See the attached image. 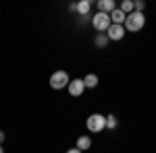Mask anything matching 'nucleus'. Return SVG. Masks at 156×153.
<instances>
[{
    "label": "nucleus",
    "instance_id": "10",
    "mask_svg": "<svg viewBox=\"0 0 156 153\" xmlns=\"http://www.w3.org/2000/svg\"><path fill=\"white\" fill-rule=\"evenodd\" d=\"M92 147V139L90 137H79L77 139V149L79 151H85V149H90Z\"/></svg>",
    "mask_w": 156,
    "mask_h": 153
},
{
    "label": "nucleus",
    "instance_id": "5",
    "mask_svg": "<svg viewBox=\"0 0 156 153\" xmlns=\"http://www.w3.org/2000/svg\"><path fill=\"white\" fill-rule=\"evenodd\" d=\"M125 25L123 23H110V27L106 29V35L108 39H112V42H121V39H125Z\"/></svg>",
    "mask_w": 156,
    "mask_h": 153
},
{
    "label": "nucleus",
    "instance_id": "7",
    "mask_svg": "<svg viewBox=\"0 0 156 153\" xmlns=\"http://www.w3.org/2000/svg\"><path fill=\"white\" fill-rule=\"evenodd\" d=\"M110 19H112V23H125L127 12H123L121 8H115V11H110Z\"/></svg>",
    "mask_w": 156,
    "mask_h": 153
},
{
    "label": "nucleus",
    "instance_id": "17",
    "mask_svg": "<svg viewBox=\"0 0 156 153\" xmlns=\"http://www.w3.org/2000/svg\"><path fill=\"white\" fill-rule=\"evenodd\" d=\"M2 151H4V149H2V145H0V153H2Z\"/></svg>",
    "mask_w": 156,
    "mask_h": 153
},
{
    "label": "nucleus",
    "instance_id": "12",
    "mask_svg": "<svg viewBox=\"0 0 156 153\" xmlns=\"http://www.w3.org/2000/svg\"><path fill=\"white\" fill-rule=\"evenodd\" d=\"M77 11L81 12V15H87V12H90V2H87V0H83L81 4H77Z\"/></svg>",
    "mask_w": 156,
    "mask_h": 153
},
{
    "label": "nucleus",
    "instance_id": "14",
    "mask_svg": "<svg viewBox=\"0 0 156 153\" xmlns=\"http://www.w3.org/2000/svg\"><path fill=\"white\" fill-rule=\"evenodd\" d=\"M106 37H108V35H98V37H96V46H98V48L106 46V42H108Z\"/></svg>",
    "mask_w": 156,
    "mask_h": 153
},
{
    "label": "nucleus",
    "instance_id": "11",
    "mask_svg": "<svg viewBox=\"0 0 156 153\" xmlns=\"http://www.w3.org/2000/svg\"><path fill=\"white\" fill-rule=\"evenodd\" d=\"M119 8H121L123 12H127V15H129V12H133V11H135L133 0H121V6H119Z\"/></svg>",
    "mask_w": 156,
    "mask_h": 153
},
{
    "label": "nucleus",
    "instance_id": "8",
    "mask_svg": "<svg viewBox=\"0 0 156 153\" xmlns=\"http://www.w3.org/2000/svg\"><path fill=\"white\" fill-rule=\"evenodd\" d=\"M115 0H98V11H104V12H110L115 11Z\"/></svg>",
    "mask_w": 156,
    "mask_h": 153
},
{
    "label": "nucleus",
    "instance_id": "16",
    "mask_svg": "<svg viewBox=\"0 0 156 153\" xmlns=\"http://www.w3.org/2000/svg\"><path fill=\"white\" fill-rule=\"evenodd\" d=\"M4 141V132H2V130H0V143Z\"/></svg>",
    "mask_w": 156,
    "mask_h": 153
},
{
    "label": "nucleus",
    "instance_id": "2",
    "mask_svg": "<svg viewBox=\"0 0 156 153\" xmlns=\"http://www.w3.org/2000/svg\"><path fill=\"white\" fill-rule=\"evenodd\" d=\"M112 23V19H110V12H104V11H98L94 17H92V25L96 27L98 31H106L108 27Z\"/></svg>",
    "mask_w": 156,
    "mask_h": 153
},
{
    "label": "nucleus",
    "instance_id": "3",
    "mask_svg": "<svg viewBox=\"0 0 156 153\" xmlns=\"http://www.w3.org/2000/svg\"><path fill=\"white\" fill-rule=\"evenodd\" d=\"M69 75L65 71H56V72H52V77H50V87L52 89H65V87H69Z\"/></svg>",
    "mask_w": 156,
    "mask_h": 153
},
{
    "label": "nucleus",
    "instance_id": "1",
    "mask_svg": "<svg viewBox=\"0 0 156 153\" xmlns=\"http://www.w3.org/2000/svg\"><path fill=\"white\" fill-rule=\"evenodd\" d=\"M123 25H125V29H127V31H140V29H142V27L146 25L144 12H142V11H133V12H129Z\"/></svg>",
    "mask_w": 156,
    "mask_h": 153
},
{
    "label": "nucleus",
    "instance_id": "9",
    "mask_svg": "<svg viewBox=\"0 0 156 153\" xmlns=\"http://www.w3.org/2000/svg\"><path fill=\"white\" fill-rule=\"evenodd\" d=\"M83 83H85L87 89H94V87L98 85V77L94 75V72H90V75H85V77H83Z\"/></svg>",
    "mask_w": 156,
    "mask_h": 153
},
{
    "label": "nucleus",
    "instance_id": "18",
    "mask_svg": "<svg viewBox=\"0 0 156 153\" xmlns=\"http://www.w3.org/2000/svg\"><path fill=\"white\" fill-rule=\"evenodd\" d=\"M87 2H92V0H87Z\"/></svg>",
    "mask_w": 156,
    "mask_h": 153
},
{
    "label": "nucleus",
    "instance_id": "13",
    "mask_svg": "<svg viewBox=\"0 0 156 153\" xmlns=\"http://www.w3.org/2000/svg\"><path fill=\"white\" fill-rule=\"evenodd\" d=\"M115 126H117V118L112 116V114L106 116V128H115Z\"/></svg>",
    "mask_w": 156,
    "mask_h": 153
},
{
    "label": "nucleus",
    "instance_id": "6",
    "mask_svg": "<svg viewBox=\"0 0 156 153\" xmlns=\"http://www.w3.org/2000/svg\"><path fill=\"white\" fill-rule=\"evenodd\" d=\"M85 89H87V87H85L83 79H73V81H69V93H71L73 97H79Z\"/></svg>",
    "mask_w": 156,
    "mask_h": 153
},
{
    "label": "nucleus",
    "instance_id": "4",
    "mask_svg": "<svg viewBox=\"0 0 156 153\" xmlns=\"http://www.w3.org/2000/svg\"><path fill=\"white\" fill-rule=\"evenodd\" d=\"M87 128L90 132H102V130L106 128V116H102V114H92V116L87 118Z\"/></svg>",
    "mask_w": 156,
    "mask_h": 153
},
{
    "label": "nucleus",
    "instance_id": "15",
    "mask_svg": "<svg viewBox=\"0 0 156 153\" xmlns=\"http://www.w3.org/2000/svg\"><path fill=\"white\" fill-rule=\"evenodd\" d=\"M133 6H135V11H144L146 0H133Z\"/></svg>",
    "mask_w": 156,
    "mask_h": 153
}]
</instances>
